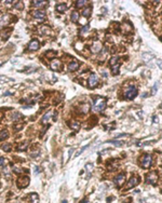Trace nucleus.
I'll list each match as a JSON object with an SVG mask.
<instances>
[{"instance_id": "nucleus-1", "label": "nucleus", "mask_w": 162, "mask_h": 203, "mask_svg": "<svg viewBox=\"0 0 162 203\" xmlns=\"http://www.w3.org/2000/svg\"><path fill=\"white\" fill-rule=\"evenodd\" d=\"M106 107V100L102 97H96L94 98V104H93V111L94 112H99V111L104 110Z\"/></svg>"}, {"instance_id": "nucleus-2", "label": "nucleus", "mask_w": 162, "mask_h": 203, "mask_svg": "<svg viewBox=\"0 0 162 203\" xmlns=\"http://www.w3.org/2000/svg\"><path fill=\"white\" fill-rule=\"evenodd\" d=\"M119 56H113L111 60H110L109 64H110V68H111V71H113V75H119V68H120V63H119Z\"/></svg>"}, {"instance_id": "nucleus-3", "label": "nucleus", "mask_w": 162, "mask_h": 203, "mask_svg": "<svg viewBox=\"0 0 162 203\" xmlns=\"http://www.w3.org/2000/svg\"><path fill=\"white\" fill-rule=\"evenodd\" d=\"M136 96H137V89L135 87H133V85L129 87L124 91V97L127 100H133Z\"/></svg>"}, {"instance_id": "nucleus-4", "label": "nucleus", "mask_w": 162, "mask_h": 203, "mask_svg": "<svg viewBox=\"0 0 162 203\" xmlns=\"http://www.w3.org/2000/svg\"><path fill=\"white\" fill-rule=\"evenodd\" d=\"M151 161H152V158H151L150 155H144L140 160V166L144 169H148L151 165Z\"/></svg>"}, {"instance_id": "nucleus-5", "label": "nucleus", "mask_w": 162, "mask_h": 203, "mask_svg": "<svg viewBox=\"0 0 162 203\" xmlns=\"http://www.w3.org/2000/svg\"><path fill=\"white\" fill-rule=\"evenodd\" d=\"M29 177L26 176V175H24V176H21L17 178L16 180V185H17V187L19 189H23V188H26L28 185H29Z\"/></svg>"}, {"instance_id": "nucleus-6", "label": "nucleus", "mask_w": 162, "mask_h": 203, "mask_svg": "<svg viewBox=\"0 0 162 203\" xmlns=\"http://www.w3.org/2000/svg\"><path fill=\"white\" fill-rule=\"evenodd\" d=\"M157 180H158V174H157V172L148 173L147 175H146V177H145V182H146L147 184L156 185Z\"/></svg>"}, {"instance_id": "nucleus-7", "label": "nucleus", "mask_w": 162, "mask_h": 203, "mask_svg": "<svg viewBox=\"0 0 162 203\" xmlns=\"http://www.w3.org/2000/svg\"><path fill=\"white\" fill-rule=\"evenodd\" d=\"M98 85V77L96 73H91V76L89 77L88 80V85L89 88H95Z\"/></svg>"}, {"instance_id": "nucleus-8", "label": "nucleus", "mask_w": 162, "mask_h": 203, "mask_svg": "<svg viewBox=\"0 0 162 203\" xmlns=\"http://www.w3.org/2000/svg\"><path fill=\"white\" fill-rule=\"evenodd\" d=\"M125 182V174L124 173H120V174H118L117 176L113 178V183L117 185L118 187H120L122 185L124 184Z\"/></svg>"}, {"instance_id": "nucleus-9", "label": "nucleus", "mask_w": 162, "mask_h": 203, "mask_svg": "<svg viewBox=\"0 0 162 203\" xmlns=\"http://www.w3.org/2000/svg\"><path fill=\"white\" fill-rule=\"evenodd\" d=\"M102 48H103L102 42H101L99 40H96V41L91 46V51H92L93 53H98V52L102 51Z\"/></svg>"}, {"instance_id": "nucleus-10", "label": "nucleus", "mask_w": 162, "mask_h": 203, "mask_svg": "<svg viewBox=\"0 0 162 203\" xmlns=\"http://www.w3.org/2000/svg\"><path fill=\"white\" fill-rule=\"evenodd\" d=\"M62 64H60V60H57V58H55V60H53L52 62H51V69L52 70H54V71H60V68H62Z\"/></svg>"}, {"instance_id": "nucleus-11", "label": "nucleus", "mask_w": 162, "mask_h": 203, "mask_svg": "<svg viewBox=\"0 0 162 203\" xmlns=\"http://www.w3.org/2000/svg\"><path fill=\"white\" fill-rule=\"evenodd\" d=\"M140 182V177H137V176H134L132 177L131 179H130V182L128 183V187H127V189H130V188H133V187H135L136 185L138 184Z\"/></svg>"}, {"instance_id": "nucleus-12", "label": "nucleus", "mask_w": 162, "mask_h": 203, "mask_svg": "<svg viewBox=\"0 0 162 203\" xmlns=\"http://www.w3.org/2000/svg\"><path fill=\"white\" fill-rule=\"evenodd\" d=\"M39 49V41L38 40H36V39H34V40H31L29 42V44H28V50L29 51H36Z\"/></svg>"}, {"instance_id": "nucleus-13", "label": "nucleus", "mask_w": 162, "mask_h": 203, "mask_svg": "<svg viewBox=\"0 0 162 203\" xmlns=\"http://www.w3.org/2000/svg\"><path fill=\"white\" fill-rule=\"evenodd\" d=\"M9 22H10V16L8 14H3L2 16H0V28L8 25Z\"/></svg>"}, {"instance_id": "nucleus-14", "label": "nucleus", "mask_w": 162, "mask_h": 203, "mask_svg": "<svg viewBox=\"0 0 162 203\" xmlns=\"http://www.w3.org/2000/svg\"><path fill=\"white\" fill-rule=\"evenodd\" d=\"M89 110H90V105H89L88 103L81 104V105L79 106V112H81V114H83V115L88 114Z\"/></svg>"}, {"instance_id": "nucleus-15", "label": "nucleus", "mask_w": 162, "mask_h": 203, "mask_svg": "<svg viewBox=\"0 0 162 203\" xmlns=\"http://www.w3.org/2000/svg\"><path fill=\"white\" fill-rule=\"evenodd\" d=\"M33 16L36 19H44L45 17V12L43 10H35L33 12Z\"/></svg>"}, {"instance_id": "nucleus-16", "label": "nucleus", "mask_w": 162, "mask_h": 203, "mask_svg": "<svg viewBox=\"0 0 162 203\" xmlns=\"http://www.w3.org/2000/svg\"><path fill=\"white\" fill-rule=\"evenodd\" d=\"M78 68H79V63H78V61H75V60H74L72 63L68 64V70H69V71H75V70H77Z\"/></svg>"}, {"instance_id": "nucleus-17", "label": "nucleus", "mask_w": 162, "mask_h": 203, "mask_svg": "<svg viewBox=\"0 0 162 203\" xmlns=\"http://www.w3.org/2000/svg\"><path fill=\"white\" fill-rule=\"evenodd\" d=\"M39 33L41 35H51L52 34V30L49 26H41L39 28Z\"/></svg>"}, {"instance_id": "nucleus-18", "label": "nucleus", "mask_w": 162, "mask_h": 203, "mask_svg": "<svg viewBox=\"0 0 162 203\" xmlns=\"http://www.w3.org/2000/svg\"><path fill=\"white\" fill-rule=\"evenodd\" d=\"M28 145H29V143H28V142H22L21 144H19V145H17L16 149L19 150V151H24V150L27 149Z\"/></svg>"}, {"instance_id": "nucleus-19", "label": "nucleus", "mask_w": 162, "mask_h": 203, "mask_svg": "<svg viewBox=\"0 0 162 203\" xmlns=\"http://www.w3.org/2000/svg\"><path fill=\"white\" fill-rule=\"evenodd\" d=\"M69 127L70 129H72L74 131H79L80 130V123L77 122V121H72L69 123Z\"/></svg>"}, {"instance_id": "nucleus-20", "label": "nucleus", "mask_w": 162, "mask_h": 203, "mask_svg": "<svg viewBox=\"0 0 162 203\" xmlns=\"http://www.w3.org/2000/svg\"><path fill=\"white\" fill-rule=\"evenodd\" d=\"M66 10H67V4L66 3H58L56 6L57 12H60V13H62V12H65Z\"/></svg>"}, {"instance_id": "nucleus-21", "label": "nucleus", "mask_w": 162, "mask_h": 203, "mask_svg": "<svg viewBox=\"0 0 162 203\" xmlns=\"http://www.w3.org/2000/svg\"><path fill=\"white\" fill-rule=\"evenodd\" d=\"M11 31H12L11 28H10V29H4V30L1 31V36H2V40H7V39L9 38V36H10V34H11Z\"/></svg>"}, {"instance_id": "nucleus-22", "label": "nucleus", "mask_w": 162, "mask_h": 203, "mask_svg": "<svg viewBox=\"0 0 162 203\" xmlns=\"http://www.w3.org/2000/svg\"><path fill=\"white\" fill-rule=\"evenodd\" d=\"M51 116H52V110L48 111V112L43 116V118H42V123H43V124H47L48 121L50 120V118H51Z\"/></svg>"}, {"instance_id": "nucleus-23", "label": "nucleus", "mask_w": 162, "mask_h": 203, "mask_svg": "<svg viewBox=\"0 0 162 203\" xmlns=\"http://www.w3.org/2000/svg\"><path fill=\"white\" fill-rule=\"evenodd\" d=\"M86 171L88 172L87 178H90L91 174H92V172H93V164H92V163H88V164L86 165Z\"/></svg>"}, {"instance_id": "nucleus-24", "label": "nucleus", "mask_w": 162, "mask_h": 203, "mask_svg": "<svg viewBox=\"0 0 162 203\" xmlns=\"http://www.w3.org/2000/svg\"><path fill=\"white\" fill-rule=\"evenodd\" d=\"M91 12H92V6H89L86 10H83V12H82V15L84 16V17H90V15H91Z\"/></svg>"}, {"instance_id": "nucleus-25", "label": "nucleus", "mask_w": 162, "mask_h": 203, "mask_svg": "<svg viewBox=\"0 0 162 203\" xmlns=\"http://www.w3.org/2000/svg\"><path fill=\"white\" fill-rule=\"evenodd\" d=\"M79 12L77 11H74L72 13V16H70V19H72V22L76 23V22H78V19H79Z\"/></svg>"}, {"instance_id": "nucleus-26", "label": "nucleus", "mask_w": 162, "mask_h": 203, "mask_svg": "<svg viewBox=\"0 0 162 203\" xmlns=\"http://www.w3.org/2000/svg\"><path fill=\"white\" fill-rule=\"evenodd\" d=\"M47 3H48V1H38V0L33 1L34 7H44V6H47Z\"/></svg>"}, {"instance_id": "nucleus-27", "label": "nucleus", "mask_w": 162, "mask_h": 203, "mask_svg": "<svg viewBox=\"0 0 162 203\" xmlns=\"http://www.w3.org/2000/svg\"><path fill=\"white\" fill-rule=\"evenodd\" d=\"M9 136V131L8 130H2L0 132V141H4L6 138Z\"/></svg>"}, {"instance_id": "nucleus-28", "label": "nucleus", "mask_w": 162, "mask_h": 203, "mask_svg": "<svg viewBox=\"0 0 162 203\" xmlns=\"http://www.w3.org/2000/svg\"><path fill=\"white\" fill-rule=\"evenodd\" d=\"M29 198L31 200V203H39V197L37 193H30Z\"/></svg>"}, {"instance_id": "nucleus-29", "label": "nucleus", "mask_w": 162, "mask_h": 203, "mask_svg": "<svg viewBox=\"0 0 162 203\" xmlns=\"http://www.w3.org/2000/svg\"><path fill=\"white\" fill-rule=\"evenodd\" d=\"M84 4H87V1H86V0H79V1L76 2V7H77V8H82Z\"/></svg>"}, {"instance_id": "nucleus-30", "label": "nucleus", "mask_w": 162, "mask_h": 203, "mask_svg": "<svg viewBox=\"0 0 162 203\" xmlns=\"http://www.w3.org/2000/svg\"><path fill=\"white\" fill-rule=\"evenodd\" d=\"M1 148H2V150H3V151L9 152V151L11 150V145H10V144H4V145H2V147H1Z\"/></svg>"}, {"instance_id": "nucleus-31", "label": "nucleus", "mask_w": 162, "mask_h": 203, "mask_svg": "<svg viewBox=\"0 0 162 203\" xmlns=\"http://www.w3.org/2000/svg\"><path fill=\"white\" fill-rule=\"evenodd\" d=\"M89 29H90V25H86L84 27H82V28H81L80 34H81V35L86 34V33H88V31H89Z\"/></svg>"}, {"instance_id": "nucleus-32", "label": "nucleus", "mask_w": 162, "mask_h": 203, "mask_svg": "<svg viewBox=\"0 0 162 203\" xmlns=\"http://www.w3.org/2000/svg\"><path fill=\"white\" fill-rule=\"evenodd\" d=\"M54 55H55V52H54V51H48V52L45 53V56H47V58H54Z\"/></svg>"}, {"instance_id": "nucleus-33", "label": "nucleus", "mask_w": 162, "mask_h": 203, "mask_svg": "<svg viewBox=\"0 0 162 203\" xmlns=\"http://www.w3.org/2000/svg\"><path fill=\"white\" fill-rule=\"evenodd\" d=\"M14 8L15 9H19V10H22L23 8H24V6H23V3L19 1V2H16V4L14 6Z\"/></svg>"}, {"instance_id": "nucleus-34", "label": "nucleus", "mask_w": 162, "mask_h": 203, "mask_svg": "<svg viewBox=\"0 0 162 203\" xmlns=\"http://www.w3.org/2000/svg\"><path fill=\"white\" fill-rule=\"evenodd\" d=\"M143 56H144V60H145V61H147V62L150 61L151 58H154V56H152V55H149V54H148V55H147V54H146V53L144 54Z\"/></svg>"}, {"instance_id": "nucleus-35", "label": "nucleus", "mask_w": 162, "mask_h": 203, "mask_svg": "<svg viewBox=\"0 0 162 203\" xmlns=\"http://www.w3.org/2000/svg\"><path fill=\"white\" fill-rule=\"evenodd\" d=\"M107 143H110V144H113V145L117 146V147H119V146H122V142H117V141H111V142H107Z\"/></svg>"}, {"instance_id": "nucleus-36", "label": "nucleus", "mask_w": 162, "mask_h": 203, "mask_svg": "<svg viewBox=\"0 0 162 203\" xmlns=\"http://www.w3.org/2000/svg\"><path fill=\"white\" fill-rule=\"evenodd\" d=\"M88 147H89V145H87V146H84V147H82V148H81V150H80V151H78V152L76 153V157H78V156H80V155H81V153H82L83 151H84V150L87 149Z\"/></svg>"}, {"instance_id": "nucleus-37", "label": "nucleus", "mask_w": 162, "mask_h": 203, "mask_svg": "<svg viewBox=\"0 0 162 203\" xmlns=\"http://www.w3.org/2000/svg\"><path fill=\"white\" fill-rule=\"evenodd\" d=\"M13 171H14L15 173H16V174H21V173H23L24 172V171H23V170H21V169H19V168H13Z\"/></svg>"}, {"instance_id": "nucleus-38", "label": "nucleus", "mask_w": 162, "mask_h": 203, "mask_svg": "<svg viewBox=\"0 0 162 203\" xmlns=\"http://www.w3.org/2000/svg\"><path fill=\"white\" fill-rule=\"evenodd\" d=\"M6 164V159L3 157H0V166H4Z\"/></svg>"}, {"instance_id": "nucleus-39", "label": "nucleus", "mask_w": 162, "mask_h": 203, "mask_svg": "<svg viewBox=\"0 0 162 203\" xmlns=\"http://www.w3.org/2000/svg\"><path fill=\"white\" fill-rule=\"evenodd\" d=\"M157 89H158V83H156V85H154V88H152V94H155V93L157 92Z\"/></svg>"}, {"instance_id": "nucleus-40", "label": "nucleus", "mask_w": 162, "mask_h": 203, "mask_svg": "<svg viewBox=\"0 0 162 203\" xmlns=\"http://www.w3.org/2000/svg\"><path fill=\"white\" fill-rule=\"evenodd\" d=\"M157 62H158V64H159V67L162 69V61H160V60H159V61H157Z\"/></svg>"}, {"instance_id": "nucleus-41", "label": "nucleus", "mask_w": 162, "mask_h": 203, "mask_svg": "<svg viewBox=\"0 0 162 203\" xmlns=\"http://www.w3.org/2000/svg\"><path fill=\"white\" fill-rule=\"evenodd\" d=\"M22 124H19V127H15V130H21L22 129Z\"/></svg>"}, {"instance_id": "nucleus-42", "label": "nucleus", "mask_w": 162, "mask_h": 203, "mask_svg": "<svg viewBox=\"0 0 162 203\" xmlns=\"http://www.w3.org/2000/svg\"><path fill=\"white\" fill-rule=\"evenodd\" d=\"M74 151V149H70L69 150V158H70V156H72V152Z\"/></svg>"}, {"instance_id": "nucleus-43", "label": "nucleus", "mask_w": 162, "mask_h": 203, "mask_svg": "<svg viewBox=\"0 0 162 203\" xmlns=\"http://www.w3.org/2000/svg\"><path fill=\"white\" fill-rule=\"evenodd\" d=\"M86 202H88L87 199H84V200H82V201H81V203H86Z\"/></svg>"}, {"instance_id": "nucleus-44", "label": "nucleus", "mask_w": 162, "mask_h": 203, "mask_svg": "<svg viewBox=\"0 0 162 203\" xmlns=\"http://www.w3.org/2000/svg\"><path fill=\"white\" fill-rule=\"evenodd\" d=\"M62 203H67V201H66V200H64V201H63Z\"/></svg>"}, {"instance_id": "nucleus-45", "label": "nucleus", "mask_w": 162, "mask_h": 203, "mask_svg": "<svg viewBox=\"0 0 162 203\" xmlns=\"http://www.w3.org/2000/svg\"><path fill=\"white\" fill-rule=\"evenodd\" d=\"M161 40H162V37H161Z\"/></svg>"}]
</instances>
